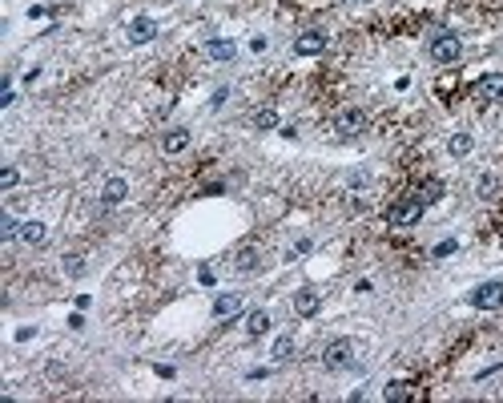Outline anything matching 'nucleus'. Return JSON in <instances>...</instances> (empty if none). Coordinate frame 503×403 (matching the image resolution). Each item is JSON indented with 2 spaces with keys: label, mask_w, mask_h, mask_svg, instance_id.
Returning <instances> with one entry per match:
<instances>
[{
  "label": "nucleus",
  "mask_w": 503,
  "mask_h": 403,
  "mask_svg": "<svg viewBox=\"0 0 503 403\" xmlns=\"http://www.w3.org/2000/svg\"><path fill=\"white\" fill-rule=\"evenodd\" d=\"M491 189H495V178H483L479 182V198H491Z\"/></svg>",
  "instance_id": "nucleus-25"
},
{
  "label": "nucleus",
  "mask_w": 503,
  "mask_h": 403,
  "mask_svg": "<svg viewBox=\"0 0 503 403\" xmlns=\"http://www.w3.org/2000/svg\"><path fill=\"white\" fill-rule=\"evenodd\" d=\"M451 250H455V238H447V242H439V246H435V258H443V254H451Z\"/></svg>",
  "instance_id": "nucleus-26"
},
{
  "label": "nucleus",
  "mask_w": 503,
  "mask_h": 403,
  "mask_svg": "<svg viewBox=\"0 0 503 403\" xmlns=\"http://www.w3.org/2000/svg\"><path fill=\"white\" fill-rule=\"evenodd\" d=\"M471 133H455V137H451V146H447V150H451V154L455 157H463V154H471Z\"/></svg>",
  "instance_id": "nucleus-18"
},
{
  "label": "nucleus",
  "mask_w": 503,
  "mask_h": 403,
  "mask_svg": "<svg viewBox=\"0 0 503 403\" xmlns=\"http://www.w3.org/2000/svg\"><path fill=\"white\" fill-rule=\"evenodd\" d=\"M326 32H318V29H310V32H302V36H294V53L298 57H314V53H323L326 49Z\"/></svg>",
  "instance_id": "nucleus-6"
},
{
  "label": "nucleus",
  "mask_w": 503,
  "mask_h": 403,
  "mask_svg": "<svg viewBox=\"0 0 503 403\" xmlns=\"http://www.w3.org/2000/svg\"><path fill=\"white\" fill-rule=\"evenodd\" d=\"M0 238H4V242H8V238H21V222H16L12 214L0 218Z\"/></svg>",
  "instance_id": "nucleus-19"
},
{
  "label": "nucleus",
  "mask_w": 503,
  "mask_h": 403,
  "mask_svg": "<svg viewBox=\"0 0 503 403\" xmlns=\"http://www.w3.org/2000/svg\"><path fill=\"white\" fill-rule=\"evenodd\" d=\"M471 307H479V310H500L503 307V282L495 279V282H479L471 290Z\"/></svg>",
  "instance_id": "nucleus-5"
},
{
  "label": "nucleus",
  "mask_w": 503,
  "mask_h": 403,
  "mask_svg": "<svg viewBox=\"0 0 503 403\" xmlns=\"http://www.w3.org/2000/svg\"><path fill=\"white\" fill-rule=\"evenodd\" d=\"M383 395H386L390 403H403V400H407V383H386Z\"/></svg>",
  "instance_id": "nucleus-22"
},
{
  "label": "nucleus",
  "mask_w": 503,
  "mask_h": 403,
  "mask_svg": "<svg viewBox=\"0 0 503 403\" xmlns=\"http://www.w3.org/2000/svg\"><path fill=\"white\" fill-rule=\"evenodd\" d=\"M439 198H443V182H435V178H431V182H423V186H419V202H423V206H431V202H439Z\"/></svg>",
  "instance_id": "nucleus-17"
},
{
  "label": "nucleus",
  "mask_w": 503,
  "mask_h": 403,
  "mask_svg": "<svg viewBox=\"0 0 503 403\" xmlns=\"http://www.w3.org/2000/svg\"><path fill=\"white\" fill-rule=\"evenodd\" d=\"M274 125H278V113H274V109H258V113H254V129H274Z\"/></svg>",
  "instance_id": "nucleus-21"
},
{
  "label": "nucleus",
  "mask_w": 503,
  "mask_h": 403,
  "mask_svg": "<svg viewBox=\"0 0 503 403\" xmlns=\"http://www.w3.org/2000/svg\"><path fill=\"white\" fill-rule=\"evenodd\" d=\"M125 194H129V182H125V178H109L101 202H105V206H117V202H125Z\"/></svg>",
  "instance_id": "nucleus-10"
},
{
  "label": "nucleus",
  "mask_w": 503,
  "mask_h": 403,
  "mask_svg": "<svg viewBox=\"0 0 503 403\" xmlns=\"http://www.w3.org/2000/svg\"><path fill=\"white\" fill-rule=\"evenodd\" d=\"M12 186H16V170L4 165V170H0V189H12Z\"/></svg>",
  "instance_id": "nucleus-24"
},
{
  "label": "nucleus",
  "mask_w": 503,
  "mask_h": 403,
  "mask_svg": "<svg viewBox=\"0 0 503 403\" xmlns=\"http://www.w3.org/2000/svg\"><path fill=\"white\" fill-rule=\"evenodd\" d=\"M266 331H270V314L266 310H250V319H246V335L258 339V335H266Z\"/></svg>",
  "instance_id": "nucleus-16"
},
{
  "label": "nucleus",
  "mask_w": 503,
  "mask_h": 403,
  "mask_svg": "<svg viewBox=\"0 0 503 403\" xmlns=\"http://www.w3.org/2000/svg\"><path fill=\"white\" fill-rule=\"evenodd\" d=\"M65 270H69L73 279H81V275H85V262H81V254H69V258H65Z\"/></svg>",
  "instance_id": "nucleus-23"
},
{
  "label": "nucleus",
  "mask_w": 503,
  "mask_h": 403,
  "mask_svg": "<svg viewBox=\"0 0 503 403\" xmlns=\"http://www.w3.org/2000/svg\"><path fill=\"white\" fill-rule=\"evenodd\" d=\"M234 41H209L206 45V57L209 61H234Z\"/></svg>",
  "instance_id": "nucleus-13"
},
{
  "label": "nucleus",
  "mask_w": 503,
  "mask_h": 403,
  "mask_svg": "<svg viewBox=\"0 0 503 403\" xmlns=\"http://www.w3.org/2000/svg\"><path fill=\"white\" fill-rule=\"evenodd\" d=\"M237 310H242V295H234V290L213 299V314H218V319H230V314H237Z\"/></svg>",
  "instance_id": "nucleus-11"
},
{
  "label": "nucleus",
  "mask_w": 503,
  "mask_h": 403,
  "mask_svg": "<svg viewBox=\"0 0 503 403\" xmlns=\"http://www.w3.org/2000/svg\"><path fill=\"white\" fill-rule=\"evenodd\" d=\"M419 218H423V202H419V194H414V198H399V202H390V210H386V222H390V226H419Z\"/></svg>",
  "instance_id": "nucleus-2"
},
{
  "label": "nucleus",
  "mask_w": 503,
  "mask_h": 403,
  "mask_svg": "<svg viewBox=\"0 0 503 403\" xmlns=\"http://www.w3.org/2000/svg\"><path fill=\"white\" fill-rule=\"evenodd\" d=\"M427 53L435 57L439 65H455L459 57H463V41H459V32H431V41H427Z\"/></svg>",
  "instance_id": "nucleus-1"
},
{
  "label": "nucleus",
  "mask_w": 503,
  "mask_h": 403,
  "mask_svg": "<svg viewBox=\"0 0 503 403\" xmlns=\"http://www.w3.org/2000/svg\"><path fill=\"white\" fill-rule=\"evenodd\" d=\"M153 36H157V25H153L149 16H137V21L129 25V41H133V45H145Z\"/></svg>",
  "instance_id": "nucleus-8"
},
{
  "label": "nucleus",
  "mask_w": 503,
  "mask_h": 403,
  "mask_svg": "<svg viewBox=\"0 0 503 403\" xmlns=\"http://www.w3.org/2000/svg\"><path fill=\"white\" fill-rule=\"evenodd\" d=\"M45 222H21V242H29V246H40L45 242Z\"/></svg>",
  "instance_id": "nucleus-14"
},
{
  "label": "nucleus",
  "mask_w": 503,
  "mask_h": 403,
  "mask_svg": "<svg viewBox=\"0 0 503 403\" xmlns=\"http://www.w3.org/2000/svg\"><path fill=\"white\" fill-rule=\"evenodd\" d=\"M185 146H189V129H169V133L161 137V150H165V154H181Z\"/></svg>",
  "instance_id": "nucleus-12"
},
{
  "label": "nucleus",
  "mask_w": 503,
  "mask_h": 403,
  "mask_svg": "<svg viewBox=\"0 0 503 403\" xmlns=\"http://www.w3.org/2000/svg\"><path fill=\"white\" fill-rule=\"evenodd\" d=\"M290 351H294V339H290V335H282V339L274 343V359H278V363H286Z\"/></svg>",
  "instance_id": "nucleus-20"
},
{
  "label": "nucleus",
  "mask_w": 503,
  "mask_h": 403,
  "mask_svg": "<svg viewBox=\"0 0 503 403\" xmlns=\"http://www.w3.org/2000/svg\"><path fill=\"white\" fill-rule=\"evenodd\" d=\"M237 270H242V275H254V270H258V266H262V254H258V250L254 246H246L242 250V254H237V262H234Z\"/></svg>",
  "instance_id": "nucleus-15"
},
{
  "label": "nucleus",
  "mask_w": 503,
  "mask_h": 403,
  "mask_svg": "<svg viewBox=\"0 0 503 403\" xmlns=\"http://www.w3.org/2000/svg\"><path fill=\"white\" fill-rule=\"evenodd\" d=\"M323 363L330 367V371H347V367L355 363V343L351 339H334L323 351Z\"/></svg>",
  "instance_id": "nucleus-3"
},
{
  "label": "nucleus",
  "mask_w": 503,
  "mask_h": 403,
  "mask_svg": "<svg viewBox=\"0 0 503 403\" xmlns=\"http://www.w3.org/2000/svg\"><path fill=\"white\" fill-rule=\"evenodd\" d=\"M366 129V113L362 109H342V113H334V133L342 137V141H351Z\"/></svg>",
  "instance_id": "nucleus-4"
},
{
  "label": "nucleus",
  "mask_w": 503,
  "mask_h": 403,
  "mask_svg": "<svg viewBox=\"0 0 503 403\" xmlns=\"http://www.w3.org/2000/svg\"><path fill=\"white\" fill-rule=\"evenodd\" d=\"M475 97L479 101H503V73H491L475 85Z\"/></svg>",
  "instance_id": "nucleus-7"
},
{
  "label": "nucleus",
  "mask_w": 503,
  "mask_h": 403,
  "mask_svg": "<svg viewBox=\"0 0 503 403\" xmlns=\"http://www.w3.org/2000/svg\"><path fill=\"white\" fill-rule=\"evenodd\" d=\"M318 307H323V295H318V290H310V286H306V290H298V295H294V310H298V314H314Z\"/></svg>",
  "instance_id": "nucleus-9"
}]
</instances>
